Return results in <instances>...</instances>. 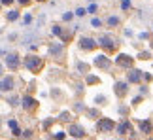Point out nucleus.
<instances>
[{
	"mask_svg": "<svg viewBox=\"0 0 153 140\" xmlns=\"http://www.w3.org/2000/svg\"><path fill=\"white\" fill-rule=\"evenodd\" d=\"M8 125L11 127V129H17V123H15V121H13V119H11V121H8Z\"/></svg>",
	"mask_w": 153,
	"mask_h": 140,
	"instance_id": "31",
	"label": "nucleus"
},
{
	"mask_svg": "<svg viewBox=\"0 0 153 140\" xmlns=\"http://www.w3.org/2000/svg\"><path fill=\"white\" fill-rule=\"evenodd\" d=\"M97 45H98V40H95V38H89V36H81L79 38V48L83 51H93Z\"/></svg>",
	"mask_w": 153,
	"mask_h": 140,
	"instance_id": "5",
	"label": "nucleus"
},
{
	"mask_svg": "<svg viewBox=\"0 0 153 140\" xmlns=\"http://www.w3.org/2000/svg\"><path fill=\"white\" fill-rule=\"evenodd\" d=\"M21 104H23V108H25V110H32V108L38 106V101H36V98H32V97H23L21 98Z\"/></svg>",
	"mask_w": 153,
	"mask_h": 140,
	"instance_id": "13",
	"label": "nucleus"
},
{
	"mask_svg": "<svg viewBox=\"0 0 153 140\" xmlns=\"http://www.w3.org/2000/svg\"><path fill=\"white\" fill-rule=\"evenodd\" d=\"M89 115H91V118H93V119H95V118H97V115H100V114H98V112H97V110H89Z\"/></svg>",
	"mask_w": 153,
	"mask_h": 140,
	"instance_id": "27",
	"label": "nucleus"
},
{
	"mask_svg": "<svg viewBox=\"0 0 153 140\" xmlns=\"http://www.w3.org/2000/svg\"><path fill=\"white\" fill-rule=\"evenodd\" d=\"M138 59H142V61H149V59H151V53H149V51H140V53H138Z\"/></svg>",
	"mask_w": 153,
	"mask_h": 140,
	"instance_id": "18",
	"label": "nucleus"
},
{
	"mask_svg": "<svg viewBox=\"0 0 153 140\" xmlns=\"http://www.w3.org/2000/svg\"><path fill=\"white\" fill-rule=\"evenodd\" d=\"M117 44H119V42H117V40L114 38V36H110V34H106V36H100V38H98V45H102V48H106V49H115L117 48Z\"/></svg>",
	"mask_w": 153,
	"mask_h": 140,
	"instance_id": "4",
	"label": "nucleus"
},
{
	"mask_svg": "<svg viewBox=\"0 0 153 140\" xmlns=\"http://www.w3.org/2000/svg\"><path fill=\"white\" fill-rule=\"evenodd\" d=\"M11 2H13V0H0V4H4V6H10Z\"/></svg>",
	"mask_w": 153,
	"mask_h": 140,
	"instance_id": "32",
	"label": "nucleus"
},
{
	"mask_svg": "<svg viewBox=\"0 0 153 140\" xmlns=\"http://www.w3.org/2000/svg\"><path fill=\"white\" fill-rule=\"evenodd\" d=\"M114 91H115V95L123 98L128 93V81H117V83L114 85Z\"/></svg>",
	"mask_w": 153,
	"mask_h": 140,
	"instance_id": "10",
	"label": "nucleus"
},
{
	"mask_svg": "<svg viewBox=\"0 0 153 140\" xmlns=\"http://www.w3.org/2000/svg\"><path fill=\"white\" fill-rule=\"evenodd\" d=\"M97 8H98L97 4H91V6H89V10H87V11H89V13H95V11H97Z\"/></svg>",
	"mask_w": 153,
	"mask_h": 140,
	"instance_id": "26",
	"label": "nucleus"
},
{
	"mask_svg": "<svg viewBox=\"0 0 153 140\" xmlns=\"http://www.w3.org/2000/svg\"><path fill=\"white\" fill-rule=\"evenodd\" d=\"M85 13H87V10H85V8H78V10H76V15H78V17L85 15Z\"/></svg>",
	"mask_w": 153,
	"mask_h": 140,
	"instance_id": "24",
	"label": "nucleus"
},
{
	"mask_svg": "<svg viewBox=\"0 0 153 140\" xmlns=\"http://www.w3.org/2000/svg\"><path fill=\"white\" fill-rule=\"evenodd\" d=\"M131 133H132V125H131V121H128V119L121 121V123L117 125V135L125 136V135H131Z\"/></svg>",
	"mask_w": 153,
	"mask_h": 140,
	"instance_id": "11",
	"label": "nucleus"
},
{
	"mask_svg": "<svg viewBox=\"0 0 153 140\" xmlns=\"http://www.w3.org/2000/svg\"><path fill=\"white\" fill-rule=\"evenodd\" d=\"M140 131H142L144 135H151V133H153V125H151V121H148V119L140 121Z\"/></svg>",
	"mask_w": 153,
	"mask_h": 140,
	"instance_id": "14",
	"label": "nucleus"
},
{
	"mask_svg": "<svg viewBox=\"0 0 153 140\" xmlns=\"http://www.w3.org/2000/svg\"><path fill=\"white\" fill-rule=\"evenodd\" d=\"M121 10H131V0H123V2H121Z\"/></svg>",
	"mask_w": 153,
	"mask_h": 140,
	"instance_id": "23",
	"label": "nucleus"
},
{
	"mask_svg": "<svg viewBox=\"0 0 153 140\" xmlns=\"http://www.w3.org/2000/svg\"><path fill=\"white\" fill-rule=\"evenodd\" d=\"M62 51H64V48L61 44H53L51 48H49V53L53 55V57H59V55H62Z\"/></svg>",
	"mask_w": 153,
	"mask_h": 140,
	"instance_id": "15",
	"label": "nucleus"
},
{
	"mask_svg": "<svg viewBox=\"0 0 153 140\" xmlns=\"http://www.w3.org/2000/svg\"><path fill=\"white\" fill-rule=\"evenodd\" d=\"M62 19H64V21H70V19H72V13H64Z\"/></svg>",
	"mask_w": 153,
	"mask_h": 140,
	"instance_id": "30",
	"label": "nucleus"
},
{
	"mask_svg": "<svg viewBox=\"0 0 153 140\" xmlns=\"http://www.w3.org/2000/svg\"><path fill=\"white\" fill-rule=\"evenodd\" d=\"M15 87V83H13V80L11 78H2L0 80V91L2 93H8V91H11Z\"/></svg>",
	"mask_w": 153,
	"mask_h": 140,
	"instance_id": "12",
	"label": "nucleus"
},
{
	"mask_svg": "<svg viewBox=\"0 0 153 140\" xmlns=\"http://www.w3.org/2000/svg\"><path fill=\"white\" fill-rule=\"evenodd\" d=\"M6 66L8 70H19L21 68V57L17 53H6Z\"/></svg>",
	"mask_w": 153,
	"mask_h": 140,
	"instance_id": "2",
	"label": "nucleus"
},
{
	"mask_svg": "<svg viewBox=\"0 0 153 140\" xmlns=\"http://www.w3.org/2000/svg\"><path fill=\"white\" fill-rule=\"evenodd\" d=\"M151 49H153V42H151Z\"/></svg>",
	"mask_w": 153,
	"mask_h": 140,
	"instance_id": "36",
	"label": "nucleus"
},
{
	"mask_svg": "<svg viewBox=\"0 0 153 140\" xmlns=\"http://www.w3.org/2000/svg\"><path fill=\"white\" fill-rule=\"evenodd\" d=\"M2 74H4V66H2V65H0V76H2Z\"/></svg>",
	"mask_w": 153,
	"mask_h": 140,
	"instance_id": "34",
	"label": "nucleus"
},
{
	"mask_svg": "<svg viewBox=\"0 0 153 140\" xmlns=\"http://www.w3.org/2000/svg\"><path fill=\"white\" fill-rule=\"evenodd\" d=\"M19 19V11L17 10H10L8 11V21H17Z\"/></svg>",
	"mask_w": 153,
	"mask_h": 140,
	"instance_id": "17",
	"label": "nucleus"
},
{
	"mask_svg": "<svg viewBox=\"0 0 153 140\" xmlns=\"http://www.w3.org/2000/svg\"><path fill=\"white\" fill-rule=\"evenodd\" d=\"M95 101H97V104H104V101H106V98H104V97L100 95V97H97V98H95Z\"/></svg>",
	"mask_w": 153,
	"mask_h": 140,
	"instance_id": "28",
	"label": "nucleus"
},
{
	"mask_svg": "<svg viewBox=\"0 0 153 140\" xmlns=\"http://www.w3.org/2000/svg\"><path fill=\"white\" fill-rule=\"evenodd\" d=\"M142 78H144V72L138 70V68H131L127 72V81H128V83H138Z\"/></svg>",
	"mask_w": 153,
	"mask_h": 140,
	"instance_id": "7",
	"label": "nucleus"
},
{
	"mask_svg": "<svg viewBox=\"0 0 153 140\" xmlns=\"http://www.w3.org/2000/svg\"><path fill=\"white\" fill-rule=\"evenodd\" d=\"M42 59L40 57H36V55H28L27 59H25V66L30 70V72H34V74H38V70L42 68Z\"/></svg>",
	"mask_w": 153,
	"mask_h": 140,
	"instance_id": "1",
	"label": "nucleus"
},
{
	"mask_svg": "<svg viewBox=\"0 0 153 140\" xmlns=\"http://www.w3.org/2000/svg\"><path fill=\"white\" fill-rule=\"evenodd\" d=\"M97 129H98V133H111L115 129V123H114V119H110V118H100L98 123H97Z\"/></svg>",
	"mask_w": 153,
	"mask_h": 140,
	"instance_id": "3",
	"label": "nucleus"
},
{
	"mask_svg": "<svg viewBox=\"0 0 153 140\" xmlns=\"http://www.w3.org/2000/svg\"><path fill=\"white\" fill-rule=\"evenodd\" d=\"M87 83H91V85L93 83H100V80H98L97 76H87Z\"/></svg>",
	"mask_w": 153,
	"mask_h": 140,
	"instance_id": "22",
	"label": "nucleus"
},
{
	"mask_svg": "<svg viewBox=\"0 0 153 140\" xmlns=\"http://www.w3.org/2000/svg\"><path fill=\"white\" fill-rule=\"evenodd\" d=\"M95 66H98V68H102V70H108L110 66H111V61L108 59V57H106L104 53H100V55H97L95 57Z\"/></svg>",
	"mask_w": 153,
	"mask_h": 140,
	"instance_id": "8",
	"label": "nucleus"
},
{
	"mask_svg": "<svg viewBox=\"0 0 153 140\" xmlns=\"http://www.w3.org/2000/svg\"><path fill=\"white\" fill-rule=\"evenodd\" d=\"M38 2H45V0H38Z\"/></svg>",
	"mask_w": 153,
	"mask_h": 140,
	"instance_id": "35",
	"label": "nucleus"
},
{
	"mask_svg": "<svg viewBox=\"0 0 153 140\" xmlns=\"http://www.w3.org/2000/svg\"><path fill=\"white\" fill-rule=\"evenodd\" d=\"M78 70H79L81 74H87V70H89V66H87L85 63H81V61H79V63H78Z\"/></svg>",
	"mask_w": 153,
	"mask_h": 140,
	"instance_id": "20",
	"label": "nucleus"
},
{
	"mask_svg": "<svg viewBox=\"0 0 153 140\" xmlns=\"http://www.w3.org/2000/svg\"><path fill=\"white\" fill-rule=\"evenodd\" d=\"M51 32L55 34V36H62V28L59 27V25H53V27H51Z\"/></svg>",
	"mask_w": 153,
	"mask_h": 140,
	"instance_id": "19",
	"label": "nucleus"
},
{
	"mask_svg": "<svg viewBox=\"0 0 153 140\" xmlns=\"http://www.w3.org/2000/svg\"><path fill=\"white\" fill-rule=\"evenodd\" d=\"M91 27H93V28H100V27H102V21H100V19H97V17H93Z\"/></svg>",
	"mask_w": 153,
	"mask_h": 140,
	"instance_id": "21",
	"label": "nucleus"
},
{
	"mask_svg": "<svg viewBox=\"0 0 153 140\" xmlns=\"http://www.w3.org/2000/svg\"><path fill=\"white\" fill-rule=\"evenodd\" d=\"M68 135H70V136H74V138H83V136H85V129H83L81 125L74 123V125H70V127H68Z\"/></svg>",
	"mask_w": 153,
	"mask_h": 140,
	"instance_id": "9",
	"label": "nucleus"
},
{
	"mask_svg": "<svg viewBox=\"0 0 153 140\" xmlns=\"http://www.w3.org/2000/svg\"><path fill=\"white\" fill-rule=\"evenodd\" d=\"M70 118H72V115H70L68 112H62V114H61V119H62V121H68Z\"/></svg>",
	"mask_w": 153,
	"mask_h": 140,
	"instance_id": "25",
	"label": "nucleus"
},
{
	"mask_svg": "<svg viewBox=\"0 0 153 140\" xmlns=\"http://www.w3.org/2000/svg\"><path fill=\"white\" fill-rule=\"evenodd\" d=\"M30 21H32V17H30V15H25V19H23V23H25V25H28Z\"/></svg>",
	"mask_w": 153,
	"mask_h": 140,
	"instance_id": "29",
	"label": "nucleus"
},
{
	"mask_svg": "<svg viewBox=\"0 0 153 140\" xmlns=\"http://www.w3.org/2000/svg\"><path fill=\"white\" fill-rule=\"evenodd\" d=\"M17 2H19L21 6H28V2H30V0H17Z\"/></svg>",
	"mask_w": 153,
	"mask_h": 140,
	"instance_id": "33",
	"label": "nucleus"
},
{
	"mask_svg": "<svg viewBox=\"0 0 153 140\" xmlns=\"http://www.w3.org/2000/svg\"><path fill=\"white\" fill-rule=\"evenodd\" d=\"M115 65H117V66H123V68H132L134 59H132L131 55L121 53V55H117V57H115Z\"/></svg>",
	"mask_w": 153,
	"mask_h": 140,
	"instance_id": "6",
	"label": "nucleus"
},
{
	"mask_svg": "<svg viewBox=\"0 0 153 140\" xmlns=\"http://www.w3.org/2000/svg\"><path fill=\"white\" fill-rule=\"evenodd\" d=\"M119 23H121V19H119V17H115V15H110L108 19H106V25H108L110 28H115Z\"/></svg>",
	"mask_w": 153,
	"mask_h": 140,
	"instance_id": "16",
	"label": "nucleus"
}]
</instances>
